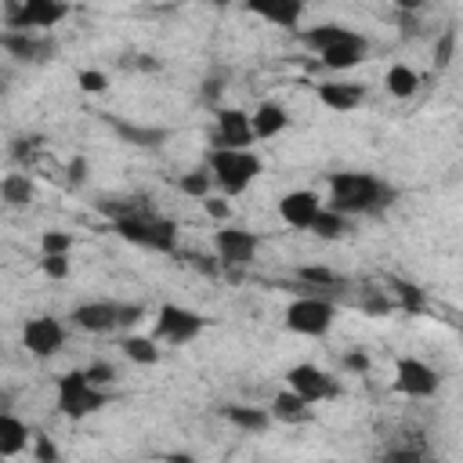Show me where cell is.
<instances>
[{
  "label": "cell",
  "mask_w": 463,
  "mask_h": 463,
  "mask_svg": "<svg viewBox=\"0 0 463 463\" xmlns=\"http://www.w3.org/2000/svg\"><path fill=\"white\" fill-rule=\"evenodd\" d=\"M221 90H224V80H221V76L203 80V101H217V98H221Z\"/></svg>",
  "instance_id": "obj_42"
},
{
  "label": "cell",
  "mask_w": 463,
  "mask_h": 463,
  "mask_svg": "<svg viewBox=\"0 0 463 463\" xmlns=\"http://www.w3.org/2000/svg\"><path fill=\"white\" fill-rule=\"evenodd\" d=\"M29 445H33V459H36V463H61V449H58L47 434H33Z\"/></svg>",
  "instance_id": "obj_34"
},
{
  "label": "cell",
  "mask_w": 463,
  "mask_h": 463,
  "mask_svg": "<svg viewBox=\"0 0 463 463\" xmlns=\"http://www.w3.org/2000/svg\"><path fill=\"white\" fill-rule=\"evenodd\" d=\"M307 409H311V405H307L300 394H293L289 387H286V391H279V394L271 398V416H275V420H286V423L304 420V416H307Z\"/></svg>",
  "instance_id": "obj_27"
},
{
  "label": "cell",
  "mask_w": 463,
  "mask_h": 463,
  "mask_svg": "<svg viewBox=\"0 0 463 463\" xmlns=\"http://www.w3.org/2000/svg\"><path fill=\"white\" fill-rule=\"evenodd\" d=\"M383 463H423V449L420 445H398L383 456Z\"/></svg>",
  "instance_id": "obj_37"
},
{
  "label": "cell",
  "mask_w": 463,
  "mask_h": 463,
  "mask_svg": "<svg viewBox=\"0 0 463 463\" xmlns=\"http://www.w3.org/2000/svg\"><path fill=\"white\" fill-rule=\"evenodd\" d=\"M213 148H250L253 130H250V112L242 109H213Z\"/></svg>",
  "instance_id": "obj_13"
},
{
  "label": "cell",
  "mask_w": 463,
  "mask_h": 463,
  "mask_svg": "<svg viewBox=\"0 0 463 463\" xmlns=\"http://www.w3.org/2000/svg\"><path fill=\"white\" fill-rule=\"evenodd\" d=\"M47 279H69V257H40Z\"/></svg>",
  "instance_id": "obj_39"
},
{
  "label": "cell",
  "mask_w": 463,
  "mask_h": 463,
  "mask_svg": "<svg viewBox=\"0 0 463 463\" xmlns=\"http://www.w3.org/2000/svg\"><path fill=\"white\" fill-rule=\"evenodd\" d=\"M311 235H318V239H326V242L344 239V235H351V217L333 213L329 206H322L318 217H315V224H311Z\"/></svg>",
  "instance_id": "obj_26"
},
{
  "label": "cell",
  "mask_w": 463,
  "mask_h": 463,
  "mask_svg": "<svg viewBox=\"0 0 463 463\" xmlns=\"http://www.w3.org/2000/svg\"><path fill=\"white\" fill-rule=\"evenodd\" d=\"M101 210L112 213V228L119 239L141 246V250H152V253H174L177 250V224L152 213V210H141L137 203H101Z\"/></svg>",
  "instance_id": "obj_2"
},
{
  "label": "cell",
  "mask_w": 463,
  "mask_h": 463,
  "mask_svg": "<svg viewBox=\"0 0 463 463\" xmlns=\"http://www.w3.org/2000/svg\"><path fill=\"white\" fill-rule=\"evenodd\" d=\"M163 463H195V456H188V452H166Z\"/></svg>",
  "instance_id": "obj_45"
},
{
  "label": "cell",
  "mask_w": 463,
  "mask_h": 463,
  "mask_svg": "<svg viewBox=\"0 0 463 463\" xmlns=\"http://www.w3.org/2000/svg\"><path fill=\"white\" fill-rule=\"evenodd\" d=\"M36 145H40V137H14L11 141V156L14 159H29L36 152Z\"/></svg>",
  "instance_id": "obj_40"
},
{
  "label": "cell",
  "mask_w": 463,
  "mask_h": 463,
  "mask_svg": "<svg viewBox=\"0 0 463 463\" xmlns=\"http://www.w3.org/2000/svg\"><path fill=\"white\" fill-rule=\"evenodd\" d=\"M286 387H289L293 394H300L307 405H318V402H329V398L340 394L336 376L326 373V369H318V365H311V362L289 365V373H286Z\"/></svg>",
  "instance_id": "obj_10"
},
{
  "label": "cell",
  "mask_w": 463,
  "mask_h": 463,
  "mask_svg": "<svg viewBox=\"0 0 463 463\" xmlns=\"http://www.w3.org/2000/svg\"><path fill=\"white\" fill-rule=\"evenodd\" d=\"M29 427L14 416V412H7V409H0V456H18V452H25L29 449Z\"/></svg>",
  "instance_id": "obj_23"
},
{
  "label": "cell",
  "mask_w": 463,
  "mask_h": 463,
  "mask_svg": "<svg viewBox=\"0 0 463 463\" xmlns=\"http://www.w3.org/2000/svg\"><path fill=\"white\" fill-rule=\"evenodd\" d=\"M119 347L134 365H156L159 362V344L152 336H123Z\"/></svg>",
  "instance_id": "obj_28"
},
{
  "label": "cell",
  "mask_w": 463,
  "mask_h": 463,
  "mask_svg": "<svg viewBox=\"0 0 463 463\" xmlns=\"http://www.w3.org/2000/svg\"><path fill=\"white\" fill-rule=\"evenodd\" d=\"M69 250H72V235L69 232L51 228V232L40 235V257H69Z\"/></svg>",
  "instance_id": "obj_31"
},
{
  "label": "cell",
  "mask_w": 463,
  "mask_h": 463,
  "mask_svg": "<svg viewBox=\"0 0 463 463\" xmlns=\"http://www.w3.org/2000/svg\"><path fill=\"white\" fill-rule=\"evenodd\" d=\"M394 293H398V304H402L405 311H423V304H427V297H423V289H420L416 282L394 279Z\"/></svg>",
  "instance_id": "obj_32"
},
{
  "label": "cell",
  "mask_w": 463,
  "mask_h": 463,
  "mask_svg": "<svg viewBox=\"0 0 463 463\" xmlns=\"http://www.w3.org/2000/svg\"><path fill=\"white\" fill-rule=\"evenodd\" d=\"M398 199V192L365 170H344L329 177V210L344 213V217H358V213H380Z\"/></svg>",
  "instance_id": "obj_1"
},
{
  "label": "cell",
  "mask_w": 463,
  "mask_h": 463,
  "mask_svg": "<svg viewBox=\"0 0 463 463\" xmlns=\"http://www.w3.org/2000/svg\"><path fill=\"white\" fill-rule=\"evenodd\" d=\"M0 47L18 61H51L58 51L43 33H0Z\"/></svg>",
  "instance_id": "obj_15"
},
{
  "label": "cell",
  "mask_w": 463,
  "mask_h": 463,
  "mask_svg": "<svg viewBox=\"0 0 463 463\" xmlns=\"http://www.w3.org/2000/svg\"><path fill=\"white\" fill-rule=\"evenodd\" d=\"M351 33H354V29H347V25H340V22H322V25L300 29V33H297V40H300L307 51H318V54H326L329 47L344 43Z\"/></svg>",
  "instance_id": "obj_21"
},
{
  "label": "cell",
  "mask_w": 463,
  "mask_h": 463,
  "mask_svg": "<svg viewBox=\"0 0 463 463\" xmlns=\"http://www.w3.org/2000/svg\"><path fill=\"white\" fill-rule=\"evenodd\" d=\"M365 54H369V40H365L362 33H351L344 43H336V47H329V51L322 54V65L333 69V72H347V69L362 65Z\"/></svg>",
  "instance_id": "obj_17"
},
{
  "label": "cell",
  "mask_w": 463,
  "mask_h": 463,
  "mask_svg": "<svg viewBox=\"0 0 463 463\" xmlns=\"http://www.w3.org/2000/svg\"><path fill=\"white\" fill-rule=\"evenodd\" d=\"M177 188H181L184 195H192V199H206V195H210V188H213V177H210V170H206V166H192L188 174H181V177H177Z\"/></svg>",
  "instance_id": "obj_29"
},
{
  "label": "cell",
  "mask_w": 463,
  "mask_h": 463,
  "mask_svg": "<svg viewBox=\"0 0 463 463\" xmlns=\"http://www.w3.org/2000/svg\"><path fill=\"white\" fill-rule=\"evenodd\" d=\"M105 123L127 141V145H137V148H159L170 130L166 127H141V123H127V119H116V116H105Z\"/></svg>",
  "instance_id": "obj_19"
},
{
  "label": "cell",
  "mask_w": 463,
  "mask_h": 463,
  "mask_svg": "<svg viewBox=\"0 0 463 463\" xmlns=\"http://www.w3.org/2000/svg\"><path fill=\"white\" fill-rule=\"evenodd\" d=\"M318 210H322V199H318L311 188H293V192H286V195L279 199V217H282L289 228H297V232H311Z\"/></svg>",
  "instance_id": "obj_14"
},
{
  "label": "cell",
  "mask_w": 463,
  "mask_h": 463,
  "mask_svg": "<svg viewBox=\"0 0 463 463\" xmlns=\"http://www.w3.org/2000/svg\"><path fill=\"white\" fill-rule=\"evenodd\" d=\"M297 279H300L307 289H329V286L340 282L336 271L326 268V264H300V268H297Z\"/></svg>",
  "instance_id": "obj_30"
},
{
  "label": "cell",
  "mask_w": 463,
  "mask_h": 463,
  "mask_svg": "<svg viewBox=\"0 0 463 463\" xmlns=\"http://www.w3.org/2000/svg\"><path fill=\"white\" fill-rule=\"evenodd\" d=\"M289 127V116L279 101H260L253 112H250V130H253V141H268V137H279L282 130Z\"/></svg>",
  "instance_id": "obj_18"
},
{
  "label": "cell",
  "mask_w": 463,
  "mask_h": 463,
  "mask_svg": "<svg viewBox=\"0 0 463 463\" xmlns=\"http://www.w3.org/2000/svg\"><path fill=\"white\" fill-rule=\"evenodd\" d=\"M213 250H217V264L224 271H242V268L253 264V257L260 250V235L250 232V228L228 224V228L213 232Z\"/></svg>",
  "instance_id": "obj_9"
},
{
  "label": "cell",
  "mask_w": 463,
  "mask_h": 463,
  "mask_svg": "<svg viewBox=\"0 0 463 463\" xmlns=\"http://www.w3.org/2000/svg\"><path fill=\"white\" fill-rule=\"evenodd\" d=\"M54 402H58V412H61L65 420H87V416H94V412L109 402V391L87 383L83 369H69V373L58 376Z\"/></svg>",
  "instance_id": "obj_5"
},
{
  "label": "cell",
  "mask_w": 463,
  "mask_h": 463,
  "mask_svg": "<svg viewBox=\"0 0 463 463\" xmlns=\"http://www.w3.org/2000/svg\"><path fill=\"white\" fill-rule=\"evenodd\" d=\"M76 83H80V90H83V94H105L109 76H105V72H98V69H80V72H76Z\"/></svg>",
  "instance_id": "obj_35"
},
{
  "label": "cell",
  "mask_w": 463,
  "mask_h": 463,
  "mask_svg": "<svg viewBox=\"0 0 463 463\" xmlns=\"http://www.w3.org/2000/svg\"><path fill=\"white\" fill-rule=\"evenodd\" d=\"M203 210H206L213 221H224V217H232V203H228L224 195H206V199H203Z\"/></svg>",
  "instance_id": "obj_38"
},
{
  "label": "cell",
  "mask_w": 463,
  "mask_h": 463,
  "mask_svg": "<svg viewBox=\"0 0 463 463\" xmlns=\"http://www.w3.org/2000/svg\"><path fill=\"white\" fill-rule=\"evenodd\" d=\"M141 315H145V307L130 304V300H87L69 311L72 326L83 333H116V329L134 326Z\"/></svg>",
  "instance_id": "obj_4"
},
{
  "label": "cell",
  "mask_w": 463,
  "mask_h": 463,
  "mask_svg": "<svg viewBox=\"0 0 463 463\" xmlns=\"http://www.w3.org/2000/svg\"><path fill=\"white\" fill-rule=\"evenodd\" d=\"M0 199H4L7 206L22 210V206H29V203L36 199V181H33L29 174H4V177H0Z\"/></svg>",
  "instance_id": "obj_24"
},
{
  "label": "cell",
  "mask_w": 463,
  "mask_h": 463,
  "mask_svg": "<svg viewBox=\"0 0 463 463\" xmlns=\"http://www.w3.org/2000/svg\"><path fill=\"white\" fill-rule=\"evenodd\" d=\"M250 14L271 22V25H282V29H297L300 14H304V4L297 0H279V4H246Z\"/></svg>",
  "instance_id": "obj_22"
},
{
  "label": "cell",
  "mask_w": 463,
  "mask_h": 463,
  "mask_svg": "<svg viewBox=\"0 0 463 463\" xmlns=\"http://www.w3.org/2000/svg\"><path fill=\"white\" fill-rule=\"evenodd\" d=\"M391 387L398 391V394H405V398H434L438 394V387H441V376L423 362V358H398L394 362V380H391Z\"/></svg>",
  "instance_id": "obj_11"
},
{
  "label": "cell",
  "mask_w": 463,
  "mask_h": 463,
  "mask_svg": "<svg viewBox=\"0 0 463 463\" xmlns=\"http://www.w3.org/2000/svg\"><path fill=\"white\" fill-rule=\"evenodd\" d=\"M452 58H456V29L449 25V29H441V36L434 40V65H438V69H449Z\"/></svg>",
  "instance_id": "obj_33"
},
{
  "label": "cell",
  "mask_w": 463,
  "mask_h": 463,
  "mask_svg": "<svg viewBox=\"0 0 463 463\" xmlns=\"http://www.w3.org/2000/svg\"><path fill=\"white\" fill-rule=\"evenodd\" d=\"M344 369H351V373H369L365 351H347V354H344Z\"/></svg>",
  "instance_id": "obj_41"
},
{
  "label": "cell",
  "mask_w": 463,
  "mask_h": 463,
  "mask_svg": "<svg viewBox=\"0 0 463 463\" xmlns=\"http://www.w3.org/2000/svg\"><path fill=\"white\" fill-rule=\"evenodd\" d=\"M206 170L213 177V184L228 195H242L264 170V159L253 148H210L206 156Z\"/></svg>",
  "instance_id": "obj_3"
},
{
  "label": "cell",
  "mask_w": 463,
  "mask_h": 463,
  "mask_svg": "<svg viewBox=\"0 0 463 463\" xmlns=\"http://www.w3.org/2000/svg\"><path fill=\"white\" fill-rule=\"evenodd\" d=\"M203 329H206V318H203L195 307H184V304H159L152 340H156V344H170V347H184V344H192L195 336H203Z\"/></svg>",
  "instance_id": "obj_6"
},
{
  "label": "cell",
  "mask_w": 463,
  "mask_h": 463,
  "mask_svg": "<svg viewBox=\"0 0 463 463\" xmlns=\"http://www.w3.org/2000/svg\"><path fill=\"white\" fill-rule=\"evenodd\" d=\"M83 376H87V383H94V387H109L112 380H116V365H109V362H90L87 369H83Z\"/></svg>",
  "instance_id": "obj_36"
},
{
  "label": "cell",
  "mask_w": 463,
  "mask_h": 463,
  "mask_svg": "<svg viewBox=\"0 0 463 463\" xmlns=\"http://www.w3.org/2000/svg\"><path fill=\"white\" fill-rule=\"evenodd\" d=\"M221 416L232 423V427H239L242 434H264L268 427H271V412L268 409H260V405H221Z\"/></svg>",
  "instance_id": "obj_20"
},
{
  "label": "cell",
  "mask_w": 463,
  "mask_h": 463,
  "mask_svg": "<svg viewBox=\"0 0 463 463\" xmlns=\"http://www.w3.org/2000/svg\"><path fill=\"white\" fill-rule=\"evenodd\" d=\"M83 177H87V159H83V156H76V159L69 163V181H72V184H80Z\"/></svg>",
  "instance_id": "obj_43"
},
{
  "label": "cell",
  "mask_w": 463,
  "mask_h": 463,
  "mask_svg": "<svg viewBox=\"0 0 463 463\" xmlns=\"http://www.w3.org/2000/svg\"><path fill=\"white\" fill-rule=\"evenodd\" d=\"M318 101L333 112H351L365 101V83H358V80H326V83H318Z\"/></svg>",
  "instance_id": "obj_16"
},
{
  "label": "cell",
  "mask_w": 463,
  "mask_h": 463,
  "mask_svg": "<svg viewBox=\"0 0 463 463\" xmlns=\"http://www.w3.org/2000/svg\"><path fill=\"white\" fill-rule=\"evenodd\" d=\"M137 69H141V72H156V69H159V61H156L152 54H141V58H137Z\"/></svg>",
  "instance_id": "obj_44"
},
{
  "label": "cell",
  "mask_w": 463,
  "mask_h": 463,
  "mask_svg": "<svg viewBox=\"0 0 463 463\" xmlns=\"http://www.w3.org/2000/svg\"><path fill=\"white\" fill-rule=\"evenodd\" d=\"M383 87H387V94H391V98H412V94H416V87H420V72H416L412 65L398 61V65H391V69H387Z\"/></svg>",
  "instance_id": "obj_25"
},
{
  "label": "cell",
  "mask_w": 463,
  "mask_h": 463,
  "mask_svg": "<svg viewBox=\"0 0 463 463\" xmlns=\"http://www.w3.org/2000/svg\"><path fill=\"white\" fill-rule=\"evenodd\" d=\"M65 326L54 318V315H36L22 326V347L33 354V358H54L61 347H65Z\"/></svg>",
  "instance_id": "obj_12"
},
{
  "label": "cell",
  "mask_w": 463,
  "mask_h": 463,
  "mask_svg": "<svg viewBox=\"0 0 463 463\" xmlns=\"http://www.w3.org/2000/svg\"><path fill=\"white\" fill-rule=\"evenodd\" d=\"M65 18H69V4H61V0H18V4L11 0L4 7L7 33H40Z\"/></svg>",
  "instance_id": "obj_7"
},
{
  "label": "cell",
  "mask_w": 463,
  "mask_h": 463,
  "mask_svg": "<svg viewBox=\"0 0 463 463\" xmlns=\"http://www.w3.org/2000/svg\"><path fill=\"white\" fill-rule=\"evenodd\" d=\"M333 322H336V307L318 293H304L286 307V329L297 336H326Z\"/></svg>",
  "instance_id": "obj_8"
}]
</instances>
